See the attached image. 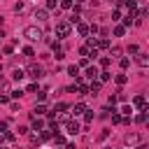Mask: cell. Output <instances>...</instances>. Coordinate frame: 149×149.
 <instances>
[{
	"instance_id": "cell-34",
	"label": "cell",
	"mask_w": 149,
	"mask_h": 149,
	"mask_svg": "<svg viewBox=\"0 0 149 149\" xmlns=\"http://www.w3.org/2000/svg\"><path fill=\"white\" fill-rule=\"evenodd\" d=\"M54 7H56V0H47V12L54 9Z\"/></svg>"
},
{
	"instance_id": "cell-35",
	"label": "cell",
	"mask_w": 149,
	"mask_h": 149,
	"mask_svg": "<svg viewBox=\"0 0 149 149\" xmlns=\"http://www.w3.org/2000/svg\"><path fill=\"white\" fill-rule=\"evenodd\" d=\"M2 51H5V54H7V56H9V54H12V51H14V47H12V44H7V47H5V49H2Z\"/></svg>"
},
{
	"instance_id": "cell-9",
	"label": "cell",
	"mask_w": 149,
	"mask_h": 149,
	"mask_svg": "<svg viewBox=\"0 0 149 149\" xmlns=\"http://www.w3.org/2000/svg\"><path fill=\"white\" fill-rule=\"evenodd\" d=\"M77 91H79V95H86V93H88V86H86L79 77H77Z\"/></svg>"
},
{
	"instance_id": "cell-23",
	"label": "cell",
	"mask_w": 149,
	"mask_h": 149,
	"mask_svg": "<svg viewBox=\"0 0 149 149\" xmlns=\"http://www.w3.org/2000/svg\"><path fill=\"white\" fill-rule=\"evenodd\" d=\"M119 65H121V70H128V65H130V61H128V58H121V61H119Z\"/></svg>"
},
{
	"instance_id": "cell-14",
	"label": "cell",
	"mask_w": 149,
	"mask_h": 149,
	"mask_svg": "<svg viewBox=\"0 0 149 149\" xmlns=\"http://www.w3.org/2000/svg\"><path fill=\"white\" fill-rule=\"evenodd\" d=\"M72 112H74V116H77V114H81V112H86V105H84V102H77V105L72 107Z\"/></svg>"
},
{
	"instance_id": "cell-3",
	"label": "cell",
	"mask_w": 149,
	"mask_h": 149,
	"mask_svg": "<svg viewBox=\"0 0 149 149\" xmlns=\"http://www.w3.org/2000/svg\"><path fill=\"white\" fill-rule=\"evenodd\" d=\"M70 33H72V26H70L68 21H58V23H56V35H58V37H68Z\"/></svg>"
},
{
	"instance_id": "cell-43",
	"label": "cell",
	"mask_w": 149,
	"mask_h": 149,
	"mask_svg": "<svg viewBox=\"0 0 149 149\" xmlns=\"http://www.w3.org/2000/svg\"><path fill=\"white\" fill-rule=\"evenodd\" d=\"M77 2H79V5H81V2H86V0H77Z\"/></svg>"
},
{
	"instance_id": "cell-44",
	"label": "cell",
	"mask_w": 149,
	"mask_h": 149,
	"mask_svg": "<svg viewBox=\"0 0 149 149\" xmlns=\"http://www.w3.org/2000/svg\"><path fill=\"white\" fill-rule=\"evenodd\" d=\"M0 149H5V147H0Z\"/></svg>"
},
{
	"instance_id": "cell-41",
	"label": "cell",
	"mask_w": 149,
	"mask_h": 149,
	"mask_svg": "<svg viewBox=\"0 0 149 149\" xmlns=\"http://www.w3.org/2000/svg\"><path fill=\"white\" fill-rule=\"evenodd\" d=\"M137 149H147V144H140V147H137Z\"/></svg>"
},
{
	"instance_id": "cell-28",
	"label": "cell",
	"mask_w": 149,
	"mask_h": 149,
	"mask_svg": "<svg viewBox=\"0 0 149 149\" xmlns=\"http://www.w3.org/2000/svg\"><path fill=\"white\" fill-rule=\"evenodd\" d=\"M54 142H56V144H65V137H63V135H54Z\"/></svg>"
},
{
	"instance_id": "cell-8",
	"label": "cell",
	"mask_w": 149,
	"mask_h": 149,
	"mask_svg": "<svg viewBox=\"0 0 149 149\" xmlns=\"http://www.w3.org/2000/svg\"><path fill=\"white\" fill-rule=\"evenodd\" d=\"M133 105H135V107H140V109H144V107H147L144 95H135V98H133Z\"/></svg>"
},
{
	"instance_id": "cell-7",
	"label": "cell",
	"mask_w": 149,
	"mask_h": 149,
	"mask_svg": "<svg viewBox=\"0 0 149 149\" xmlns=\"http://www.w3.org/2000/svg\"><path fill=\"white\" fill-rule=\"evenodd\" d=\"M33 16H35L37 21H47V16H49V12H47V9H35V12H33Z\"/></svg>"
},
{
	"instance_id": "cell-39",
	"label": "cell",
	"mask_w": 149,
	"mask_h": 149,
	"mask_svg": "<svg viewBox=\"0 0 149 149\" xmlns=\"http://www.w3.org/2000/svg\"><path fill=\"white\" fill-rule=\"evenodd\" d=\"M0 102L5 105V102H9V95H0Z\"/></svg>"
},
{
	"instance_id": "cell-5",
	"label": "cell",
	"mask_w": 149,
	"mask_h": 149,
	"mask_svg": "<svg viewBox=\"0 0 149 149\" xmlns=\"http://www.w3.org/2000/svg\"><path fill=\"white\" fill-rule=\"evenodd\" d=\"M123 142H126L128 147H135V144H140V133H128V135L123 137Z\"/></svg>"
},
{
	"instance_id": "cell-22",
	"label": "cell",
	"mask_w": 149,
	"mask_h": 149,
	"mask_svg": "<svg viewBox=\"0 0 149 149\" xmlns=\"http://www.w3.org/2000/svg\"><path fill=\"white\" fill-rule=\"evenodd\" d=\"M123 33H126V28H123V26H116V28H114V35H116V37H121Z\"/></svg>"
},
{
	"instance_id": "cell-20",
	"label": "cell",
	"mask_w": 149,
	"mask_h": 149,
	"mask_svg": "<svg viewBox=\"0 0 149 149\" xmlns=\"http://www.w3.org/2000/svg\"><path fill=\"white\" fill-rule=\"evenodd\" d=\"M126 81H128V77H126L123 72H121V74H116V84H119V86H123Z\"/></svg>"
},
{
	"instance_id": "cell-27",
	"label": "cell",
	"mask_w": 149,
	"mask_h": 149,
	"mask_svg": "<svg viewBox=\"0 0 149 149\" xmlns=\"http://www.w3.org/2000/svg\"><path fill=\"white\" fill-rule=\"evenodd\" d=\"M98 74H100V81H107V79H109V77H112V74H109V72H107V70H105V72H98Z\"/></svg>"
},
{
	"instance_id": "cell-38",
	"label": "cell",
	"mask_w": 149,
	"mask_h": 149,
	"mask_svg": "<svg viewBox=\"0 0 149 149\" xmlns=\"http://www.w3.org/2000/svg\"><path fill=\"white\" fill-rule=\"evenodd\" d=\"M7 133V123H0V135H5Z\"/></svg>"
},
{
	"instance_id": "cell-11",
	"label": "cell",
	"mask_w": 149,
	"mask_h": 149,
	"mask_svg": "<svg viewBox=\"0 0 149 149\" xmlns=\"http://www.w3.org/2000/svg\"><path fill=\"white\" fill-rule=\"evenodd\" d=\"M100 88H102V84H100V81H91V86H88V93H93V95H95Z\"/></svg>"
},
{
	"instance_id": "cell-16",
	"label": "cell",
	"mask_w": 149,
	"mask_h": 149,
	"mask_svg": "<svg viewBox=\"0 0 149 149\" xmlns=\"http://www.w3.org/2000/svg\"><path fill=\"white\" fill-rule=\"evenodd\" d=\"M77 33H79V35H88V26H86V23H79V26H77Z\"/></svg>"
},
{
	"instance_id": "cell-4",
	"label": "cell",
	"mask_w": 149,
	"mask_h": 149,
	"mask_svg": "<svg viewBox=\"0 0 149 149\" xmlns=\"http://www.w3.org/2000/svg\"><path fill=\"white\" fill-rule=\"evenodd\" d=\"M65 130H68L70 135H77V133L81 130V126H79L77 121H72V119H68V121H65Z\"/></svg>"
},
{
	"instance_id": "cell-10",
	"label": "cell",
	"mask_w": 149,
	"mask_h": 149,
	"mask_svg": "<svg viewBox=\"0 0 149 149\" xmlns=\"http://www.w3.org/2000/svg\"><path fill=\"white\" fill-rule=\"evenodd\" d=\"M23 77H26V72H23V70H21V68H16V70H14V72H12V79H14V81H21V79H23Z\"/></svg>"
},
{
	"instance_id": "cell-40",
	"label": "cell",
	"mask_w": 149,
	"mask_h": 149,
	"mask_svg": "<svg viewBox=\"0 0 149 149\" xmlns=\"http://www.w3.org/2000/svg\"><path fill=\"white\" fill-rule=\"evenodd\" d=\"M65 149H77V147H74V142H68V144H65Z\"/></svg>"
},
{
	"instance_id": "cell-33",
	"label": "cell",
	"mask_w": 149,
	"mask_h": 149,
	"mask_svg": "<svg viewBox=\"0 0 149 149\" xmlns=\"http://www.w3.org/2000/svg\"><path fill=\"white\" fill-rule=\"evenodd\" d=\"M84 121H86V123L93 121V112H86V114H84Z\"/></svg>"
},
{
	"instance_id": "cell-15",
	"label": "cell",
	"mask_w": 149,
	"mask_h": 149,
	"mask_svg": "<svg viewBox=\"0 0 149 149\" xmlns=\"http://www.w3.org/2000/svg\"><path fill=\"white\" fill-rule=\"evenodd\" d=\"M14 12H16V14H23V12H26V2H21V0H19V2L14 5Z\"/></svg>"
},
{
	"instance_id": "cell-24",
	"label": "cell",
	"mask_w": 149,
	"mask_h": 149,
	"mask_svg": "<svg viewBox=\"0 0 149 149\" xmlns=\"http://www.w3.org/2000/svg\"><path fill=\"white\" fill-rule=\"evenodd\" d=\"M68 72H70L72 77H77V74H79V68H77V65H70V68H68Z\"/></svg>"
},
{
	"instance_id": "cell-1",
	"label": "cell",
	"mask_w": 149,
	"mask_h": 149,
	"mask_svg": "<svg viewBox=\"0 0 149 149\" xmlns=\"http://www.w3.org/2000/svg\"><path fill=\"white\" fill-rule=\"evenodd\" d=\"M23 37H28V40H33V42H40V40H42V30H40L37 26H26V28H23Z\"/></svg>"
},
{
	"instance_id": "cell-18",
	"label": "cell",
	"mask_w": 149,
	"mask_h": 149,
	"mask_svg": "<svg viewBox=\"0 0 149 149\" xmlns=\"http://www.w3.org/2000/svg\"><path fill=\"white\" fill-rule=\"evenodd\" d=\"M112 123H123L121 114H119V112H114V109H112Z\"/></svg>"
},
{
	"instance_id": "cell-12",
	"label": "cell",
	"mask_w": 149,
	"mask_h": 149,
	"mask_svg": "<svg viewBox=\"0 0 149 149\" xmlns=\"http://www.w3.org/2000/svg\"><path fill=\"white\" fill-rule=\"evenodd\" d=\"M133 23H135V14L130 12V14H128V16L123 19V28H128V26H133Z\"/></svg>"
},
{
	"instance_id": "cell-29",
	"label": "cell",
	"mask_w": 149,
	"mask_h": 149,
	"mask_svg": "<svg viewBox=\"0 0 149 149\" xmlns=\"http://www.w3.org/2000/svg\"><path fill=\"white\" fill-rule=\"evenodd\" d=\"M119 19H121V12L114 9V12H112V21H119Z\"/></svg>"
},
{
	"instance_id": "cell-2",
	"label": "cell",
	"mask_w": 149,
	"mask_h": 149,
	"mask_svg": "<svg viewBox=\"0 0 149 149\" xmlns=\"http://www.w3.org/2000/svg\"><path fill=\"white\" fill-rule=\"evenodd\" d=\"M23 72H28V77H33V79H40V77H44V68L42 65H37V63H30Z\"/></svg>"
},
{
	"instance_id": "cell-31",
	"label": "cell",
	"mask_w": 149,
	"mask_h": 149,
	"mask_svg": "<svg viewBox=\"0 0 149 149\" xmlns=\"http://www.w3.org/2000/svg\"><path fill=\"white\" fill-rule=\"evenodd\" d=\"M23 56H28V58H30V56H35V51H33L30 47H26V49H23Z\"/></svg>"
},
{
	"instance_id": "cell-26",
	"label": "cell",
	"mask_w": 149,
	"mask_h": 149,
	"mask_svg": "<svg viewBox=\"0 0 149 149\" xmlns=\"http://www.w3.org/2000/svg\"><path fill=\"white\" fill-rule=\"evenodd\" d=\"M61 7L63 9H72V0H61Z\"/></svg>"
},
{
	"instance_id": "cell-37",
	"label": "cell",
	"mask_w": 149,
	"mask_h": 149,
	"mask_svg": "<svg viewBox=\"0 0 149 149\" xmlns=\"http://www.w3.org/2000/svg\"><path fill=\"white\" fill-rule=\"evenodd\" d=\"M16 130H19V135H26V133H28V128H26V126H19Z\"/></svg>"
},
{
	"instance_id": "cell-21",
	"label": "cell",
	"mask_w": 149,
	"mask_h": 149,
	"mask_svg": "<svg viewBox=\"0 0 149 149\" xmlns=\"http://www.w3.org/2000/svg\"><path fill=\"white\" fill-rule=\"evenodd\" d=\"M126 7H128L130 12H135V7H137V2H135V0H126Z\"/></svg>"
},
{
	"instance_id": "cell-17",
	"label": "cell",
	"mask_w": 149,
	"mask_h": 149,
	"mask_svg": "<svg viewBox=\"0 0 149 149\" xmlns=\"http://www.w3.org/2000/svg\"><path fill=\"white\" fill-rule=\"evenodd\" d=\"M68 109V102H56L54 105V112H65Z\"/></svg>"
},
{
	"instance_id": "cell-13",
	"label": "cell",
	"mask_w": 149,
	"mask_h": 149,
	"mask_svg": "<svg viewBox=\"0 0 149 149\" xmlns=\"http://www.w3.org/2000/svg\"><path fill=\"white\" fill-rule=\"evenodd\" d=\"M86 77H88V79H95V77H98V68H95V65H93V68H86Z\"/></svg>"
},
{
	"instance_id": "cell-42",
	"label": "cell",
	"mask_w": 149,
	"mask_h": 149,
	"mask_svg": "<svg viewBox=\"0 0 149 149\" xmlns=\"http://www.w3.org/2000/svg\"><path fill=\"white\" fill-rule=\"evenodd\" d=\"M109 2H116V5H119V2H121V0H109Z\"/></svg>"
},
{
	"instance_id": "cell-19",
	"label": "cell",
	"mask_w": 149,
	"mask_h": 149,
	"mask_svg": "<svg viewBox=\"0 0 149 149\" xmlns=\"http://www.w3.org/2000/svg\"><path fill=\"white\" fill-rule=\"evenodd\" d=\"M95 47H100V49H107V47H109V42L102 37V40H95Z\"/></svg>"
},
{
	"instance_id": "cell-36",
	"label": "cell",
	"mask_w": 149,
	"mask_h": 149,
	"mask_svg": "<svg viewBox=\"0 0 149 149\" xmlns=\"http://www.w3.org/2000/svg\"><path fill=\"white\" fill-rule=\"evenodd\" d=\"M35 112H37V114H44V112H47V107H42V105H37V107H35Z\"/></svg>"
},
{
	"instance_id": "cell-6",
	"label": "cell",
	"mask_w": 149,
	"mask_h": 149,
	"mask_svg": "<svg viewBox=\"0 0 149 149\" xmlns=\"http://www.w3.org/2000/svg\"><path fill=\"white\" fill-rule=\"evenodd\" d=\"M135 63H137L140 68H147V65H149V56H147L144 51H137V56H135Z\"/></svg>"
},
{
	"instance_id": "cell-32",
	"label": "cell",
	"mask_w": 149,
	"mask_h": 149,
	"mask_svg": "<svg viewBox=\"0 0 149 149\" xmlns=\"http://www.w3.org/2000/svg\"><path fill=\"white\" fill-rule=\"evenodd\" d=\"M100 65H102V68H107V65H109V58H107V56H102V58H100Z\"/></svg>"
},
{
	"instance_id": "cell-25",
	"label": "cell",
	"mask_w": 149,
	"mask_h": 149,
	"mask_svg": "<svg viewBox=\"0 0 149 149\" xmlns=\"http://www.w3.org/2000/svg\"><path fill=\"white\" fill-rule=\"evenodd\" d=\"M130 112H133V107H130V105H123V107H121V114H126V116H130Z\"/></svg>"
},
{
	"instance_id": "cell-30",
	"label": "cell",
	"mask_w": 149,
	"mask_h": 149,
	"mask_svg": "<svg viewBox=\"0 0 149 149\" xmlns=\"http://www.w3.org/2000/svg\"><path fill=\"white\" fill-rule=\"evenodd\" d=\"M137 51H140L137 44H130V47H128V54H137Z\"/></svg>"
}]
</instances>
